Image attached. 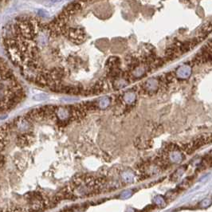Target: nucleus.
Here are the masks:
<instances>
[{
	"label": "nucleus",
	"mask_w": 212,
	"mask_h": 212,
	"mask_svg": "<svg viewBox=\"0 0 212 212\" xmlns=\"http://www.w3.org/2000/svg\"><path fill=\"white\" fill-rule=\"evenodd\" d=\"M14 125L16 129L21 133H27L31 128L30 123L25 118L20 117L14 121Z\"/></svg>",
	"instance_id": "nucleus-2"
},
{
	"label": "nucleus",
	"mask_w": 212,
	"mask_h": 212,
	"mask_svg": "<svg viewBox=\"0 0 212 212\" xmlns=\"http://www.w3.org/2000/svg\"><path fill=\"white\" fill-rule=\"evenodd\" d=\"M48 98H49V96L46 93H38L33 96V100L36 101H44L48 100Z\"/></svg>",
	"instance_id": "nucleus-11"
},
{
	"label": "nucleus",
	"mask_w": 212,
	"mask_h": 212,
	"mask_svg": "<svg viewBox=\"0 0 212 212\" xmlns=\"http://www.w3.org/2000/svg\"><path fill=\"white\" fill-rule=\"evenodd\" d=\"M211 204H212V199H208V198L202 199V201L199 202V206H200V207H202V208H207V207H209Z\"/></svg>",
	"instance_id": "nucleus-14"
},
{
	"label": "nucleus",
	"mask_w": 212,
	"mask_h": 212,
	"mask_svg": "<svg viewBox=\"0 0 212 212\" xmlns=\"http://www.w3.org/2000/svg\"><path fill=\"white\" fill-rule=\"evenodd\" d=\"M111 100L109 96H103L98 101V107L101 109H105L110 105Z\"/></svg>",
	"instance_id": "nucleus-7"
},
{
	"label": "nucleus",
	"mask_w": 212,
	"mask_h": 212,
	"mask_svg": "<svg viewBox=\"0 0 212 212\" xmlns=\"http://www.w3.org/2000/svg\"><path fill=\"white\" fill-rule=\"evenodd\" d=\"M186 170H187V168H186V166H183L181 168H179L176 170L175 172L173 173L172 175V179L174 181H176V180H178V179L181 177V176L184 174V172H186Z\"/></svg>",
	"instance_id": "nucleus-8"
},
{
	"label": "nucleus",
	"mask_w": 212,
	"mask_h": 212,
	"mask_svg": "<svg viewBox=\"0 0 212 212\" xmlns=\"http://www.w3.org/2000/svg\"><path fill=\"white\" fill-rule=\"evenodd\" d=\"M128 81L124 78H119L117 79L114 82V88L116 90H120V89H122V88H124L125 86L128 85Z\"/></svg>",
	"instance_id": "nucleus-9"
},
{
	"label": "nucleus",
	"mask_w": 212,
	"mask_h": 212,
	"mask_svg": "<svg viewBox=\"0 0 212 212\" xmlns=\"http://www.w3.org/2000/svg\"><path fill=\"white\" fill-rule=\"evenodd\" d=\"M121 178H122L123 181L126 183H132L134 179V176L132 172H130L129 171H126L121 174Z\"/></svg>",
	"instance_id": "nucleus-10"
},
{
	"label": "nucleus",
	"mask_w": 212,
	"mask_h": 212,
	"mask_svg": "<svg viewBox=\"0 0 212 212\" xmlns=\"http://www.w3.org/2000/svg\"><path fill=\"white\" fill-rule=\"evenodd\" d=\"M22 97V90L12 71L0 58V113L13 108Z\"/></svg>",
	"instance_id": "nucleus-1"
},
{
	"label": "nucleus",
	"mask_w": 212,
	"mask_h": 212,
	"mask_svg": "<svg viewBox=\"0 0 212 212\" xmlns=\"http://www.w3.org/2000/svg\"><path fill=\"white\" fill-rule=\"evenodd\" d=\"M62 0H49V2H50L51 3H58L60 2H62Z\"/></svg>",
	"instance_id": "nucleus-16"
},
{
	"label": "nucleus",
	"mask_w": 212,
	"mask_h": 212,
	"mask_svg": "<svg viewBox=\"0 0 212 212\" xmlns=\"http://www.w3.org/2000/svg\"><path fill=\"white\" fill-rule=\"evenodd\" d=\"M169 152L170 153H169L168 155V159L170 161H172L173 163H176L182 162V160L183 159V156L182 153H180L179 148L172 150V151H169Z\"/></svg>",
	"instance_id": "nucleus-5"
},
{
	"label": "nucleus",
	"mask_w": 212,
	"mask_h": 212,
	"mask_svg": "<svg viewBox=\"0 0 212 212\" xmlns=\"http://www.w3.org/2000/svg\"><path fill=\"white\" fill-rule=\"evenodd\" d=\"M154 202L156 206L161 207V206L165 205V199L161 196H156L154 199Z\"/></svg>",
	"instance_id": "nucleus-13"
},
{
	"label": "nucleus",
	"mask_w": 212,
	"mask_h": 212,
	"mask_svg": "<svg viewBox=\"0 0 212 212\" xmlns=\"http://www.w3.org/2000/svg\"><path fill=\"white\" fill-rule=\"evenodd\" d=\"M191 69L189 65H183L182 66L179 67L176 72V76L182 78V79H186L187 77L190 76V74L191 73Z\"/></svg>",
	"instance_id": "nucleus-4"
},
{
	"label": "nucleus",
	"mask_w": 212,
	"mask_h": 212,
	"mask_svg": "<svg viewBox=\"0 0 212 212\" xmlns=\"http://www.w3.org/2000/svg\"><path fill=\"white\" fill-rule=\"evenodd\" d=\"M4 163H5V159H4V156L0 155V168L3 166Z\"/></svg>",
	"instance_id": "nucleus-15"
},
{
	"label": "nucleus",
	"mask_w": 212,
	"mask_h": 212,
	"mask_svg": "<svg viewBox=\"0 0 212 212\" xmlns=\"http://www.w3.org/2000/svg\"><path fill=\"white\" fill-rule=\"evenodd\" d=\"M159 88V81L154 78L148 80L144 85V90L148 93H155Z\"/></svg>",
	"instance_id": "nucleus-3"
},
{
	"label": "nucleus",
	"mask_w": 212,
	"mask_h": 212,
	"mask_svg": "<svg viewBox=\"0 0 212 212\" xmlns=\"http://www.w3.org/2000/svg\"><path fill=\"white\" fill-rule=\"evenodd\" d=\"M133 190H131V189H127V190H124V191L121 192V194L120 195V198L121 199H127L133 196Z\"/></svg>",
	"instance_id": "nucleus-12"
},
{
	"label": "nucleus",
	"mask_w": 212,
	"mask_h": 212,
	"mask_svg": "<svg viewBox=\"0 0 212 212\" xmlns=\"http://www.w3.org/2000/svg\"><path fill=\"white\" fill-rule=\"evenodd\" d=\"M123 100L127 105H132L136 101V93L133 91H129L124 94Z\"/></svg>",
	"instance_id": "nucleus-6"
}]
</instances>
